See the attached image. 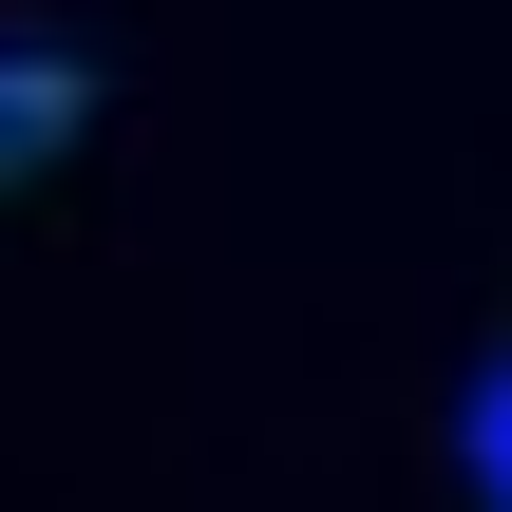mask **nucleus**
I'll return each instance as SVG.
<instances>
[{"label":"nucleus","mask_w":512,"mask_h":512,"mask_svg":"<svg viewBox=\"0 0 512 512\" xmlns=\"http://www.w3.org/2000/svg\"><path fill=\"white\" fill-rule=\"evenodd\" d=\"M76 133H95V57H76V38H0V209H19Z\"/></svg>","instance_id":"f257e3e1"}]
</instances>
